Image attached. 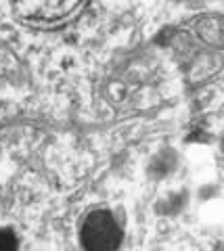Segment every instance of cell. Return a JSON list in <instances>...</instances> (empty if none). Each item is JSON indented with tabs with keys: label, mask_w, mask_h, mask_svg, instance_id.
Masks as SVG:
<instances>
[{
	"label": "cell",
	"mask_w": 224,
	"mask_h": 251,
	"mask_svg": "<svg viewBox=\"0 0 224 251\" xmlns=\"http://www.w3.org/2000/svg\"><path fill=\"white\" fill-rule=\"evenodd\" d=\"M120 226L115 218L107 211H95L86 218L82 226V243L86 249H115L120 245Z\"/></svg>",
	"instance_id": "6da1fadb"
},
{
	"label": "cell",
	"mask_w": 224,
	"mask_h": 251,
	"mask_svg": "<svg viewBox=\"0 0 224 251\" xmlns=\"http://www.w3.org/2000/svg\"><path fill=\"white\" fill-rule=\"evenodd\" d=\"M15 247H17V241H15L13 234L6 230L0 232V249H15Z\"/></svg>",
	"instance_id": "7a4b0ae2"
}]
</instances>
